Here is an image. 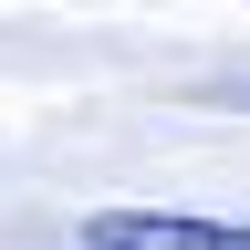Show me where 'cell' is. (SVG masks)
<instances>
[{
    "label": "cell",
    "instance_id": "6da1fadb",
    "mask_svg": "<svg viewBox=\"0 0 250 250\" xmlns=\"http://www.w3.org/2000/svg\"><path fill=\"white\" fill-rule=\"evenodd\" d=\"M83 250H250L240 219H198V208H94Z\"/></svg>",
    "mask_w": 250,
    "mask_h": 250
}]
</instances>
